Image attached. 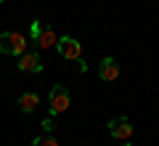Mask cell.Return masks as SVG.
<instances>
[{"mask_svg":"<svg viewBox=\"0 0 159 146\" xmlns=\"http://www.w3.org/2000/svg\"><path fill=\"white\" fill-rule=\"evenodd\" d=\"M29 35H32V40L37 43V48H43V51H48V48H56L58 45V35L53 32V27H48L45 21H32V27H29Z\"/></svg>","mask_w":159,"mask_h":146,"instance_id":"1","label":"cell"},{"mask_svg":"<svg viewBox=\"0 0 159 146\" xmlns=\"http://www.w3.org/2000/svg\"><path fill=\"white\" fill-rule=\"evenodd\" d=\"M0 53H6V56H24L27 53V37L21 32H3L0 35Z\"/></svg>","mask_w":159,"mask_h":146,"instance_id":"2","label":"cell"},{"mask_svg":"<svg viewBox=\"0 0 159 146\" xmlns=\"http://www.w3.org/2000/svg\"><path fill=\"white\" fill-rule=\"evenodd\" d=\"M69 88L66 85H56V88L51 90V98H48V112H51V117H56V114H61V112H66L69 109Z\"/></svg>","mask_w":159,"mask_h":146,"instance_id":"3","label":"cell"},{"mask_svg":"<svg viewBox=\"0 0 159 146\" xmlns=\"http://www.w3.org/2000/svg\"><path fill=\"white\" fill-rule=\"evenodd\" d=\"M58 53H61L64 59H69V61H77V59H82V45H80V40L69 37V35H64V37H58Z\"/></svg>","mask_w":159,"mask_h":146,"instance_id":"4","label":"cell"},{"mask_svg":"<svg viewBox=\"0 0 159 146\" xmlns=\"http://www.w3.org/2000/svg\"><path fill=\"white\" fill-rule=\"evenodd\" d=\"M109 133H111L117 141H130V135H133L130 120L127 117H114L111 122H109Z\"/></svg>","mask_w":159,"mask_h":146,"instance_id":"5","label":"cell"},{"mask_svg":"<svg viewBox=\"0 0 159 146\" xmlns=\"http://www.w3.org/2000/svg\"><path fill=\"white\" fill-rule=\"evenodd\" d=\"M16 67H19V72H32V74H40V72H43V61H40L37 51H34V53H24V56H19Z\"/></svg>","mask_w":159,"mask_h":146,"instance_id":"6","label":"cell"},{"mask_svg":"<svg viewBox=\"0 0 159 146\" xmlns=\"http://www.w3.org/2000/svg\"><path fill=\"white\" fill-rule=\"evenodd\" d=\"M98 77L106 80V82H114V80L119 77V64H117V59H111V56L103 59V61L98 64Z\"/></svg>","mask_w":159,"mask_h":146,"instance_id":"7","label":"cell"},{"mask_svg":"<svg viewBox=\"0 0 159 146\" xmlns=\"http://www.w3.org/2000/svg\"><path fill=\"white\" fill-rule=\"evenodd\" d=\"M37 104H40V96L37 93H32V90H27V93H21V98H19V106H21V112H34L37 109Z\"/></svg>","mask_w":159,"mask_h":146,"instance_id":"8","label":"cell"},{"mask_svg":"<svg viewBox=\"0 0 159 146\" xmlns=\"http://www.w3.org/2000/svg\"><path fill=\"white\" fill-rule=\"evenodd\" d=\"M32 146H58V141L53 138V135H37V138L32 141Z\"/></svg>","mask_w":159,"mask_h":146,"instance_id":"9","label":"cell"},{"mask_svg":"<svg viewBox=\"0 0 159 146\" xmlns=\"http://www.w3.org/2000/svg\"><path fill=\"white\" fill-rule=\"evenodd\" d=\"M43 128H45V130H53V120H51V117H48V120H45V122H43Z\"/></svg>","mask_w":159,"mask_h":146,"instance_id":"10","label":"cell"},{"mask_svg":"<svg viewBox=\"0 0 159 146\" xmlns=\"http://www.w3.org/2000/svg\"><path fill=\"white\" fill-rule=\"evenodd\" d=\"M122 146H130V144H127V141H122Z\"/></svg>","mask_w":159,"mask_h":146,"instance_id":"11","label":"cell"},{"mask_svg":"<svg viewBox=\"0 0 159 146\" xmlns=\"http://www.w3.org/2000/svg\"><path fill=\"white\" fill-rule=\"evenodd\" d=\"M0 3H6V0H0Z\"/></svg>","mask_w":159,"mask_h":146,"instance_id":"12","label":"cell"}]
</instances>
